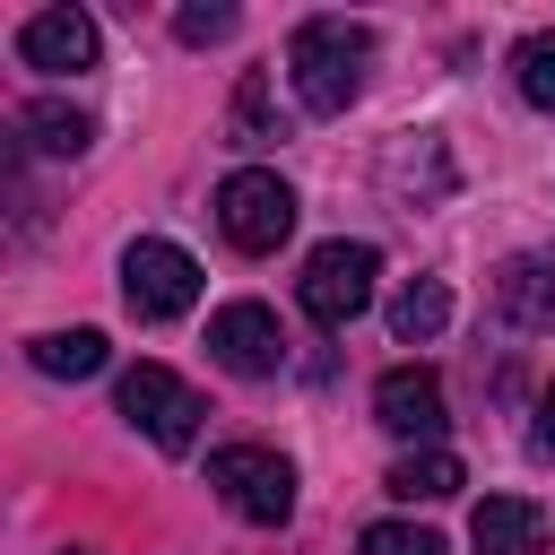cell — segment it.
<instances>
[{
    "mask_svg": "<svg viewBox=\"0 0 555 555\" xmlns=\"http://www.w3.org/2000/svg\"><path fill=\"white\" fill-rule=\"evenodd\" d=\"M364 69H373V35L347 26V17H304L295 43H286V78H295V104L304 113H347L364 95Z\"/></svg>",
    "mask_w": 555,
    "mask_h": 555,
    "instance_id": "cell-1",
    "label": "cell"
},
{
    "mask_svg": "<svg viewBox=\"0 0 555 555\" xmlns=\"http://www.w3.org/2000/svg\"><path fill=\"white\" fill-rule=\"evenodd\" d=\"M373 278H382V251L373 243H321L312 260H304V278H295V304L321 321V330H347L364 304H373Z\"/></svg>",
    "mask_w": 555,
    "mask_h": 555,
    "instance_id": "cell-2",
    "label": "cell"
},
{
    "mask_svg": "<svg viewBox=\"0 0 555 555\" xmlns=\"http://www.w3.org/2000/svg\"><path fill=\"white\" fill-rule=\"evenodd\" d=\"M208 486H217L243 520H260V529H278V520L295 512V468H286V451H269V442H225V451H208Z\"/></svg>",
    "mask_w": 555,
    "mask_h": 555,
    "instance_id": "cell-3",
    "label": "cell"
},
{
    "mask_svg": "<svg viewBox=\"0 0 555 555\" xmlns=\"http://www.w3.org/2000/svg\"><path fill=\"white\" fill-rule=\"evenodd\" d=\"M217 225H225L234 251H278V243L295 234V191H286L269 165H243V173L217 182Z\"/></svg>",
    "mask_w": 555,
    "mask_h": 555,
    "instance_id": "cell-4",
    "label": "cell"
},
{
    "mask_svg": "<svg viewBox=\"0 0 555 555\" xmlns=\"http://www.w3.org/2000/svg\"><path fill=\"white\" fill-rule=\"evenodd\" d=\"M121 304H130L139 321L191 312V304H199V260H191L182 243H165V234H139V243L121 251Z\"/></svg>",
    "mask_w": 555,
    "mask_h": 555,
    "instance_id": "cell-5",
    "label": "cell"
},
{
    "mask_svg": "<svg viewBox=\"0 0 555 555\" xmlns=\"http://www.w3.org/2000/svg\"><path fill=\"white\" fill-rule=\"evenodd\" d=\"M121 416L156 442V451H191L199 442V390L182 382V373H165V364H130L121 373Z\"/></svg>",
    "mask_w": 555,
    "mask_h": 555,
    "instance_id": "cell-6",
    "label": "cell"
},
{
    "mask_svg": "<svg viewBox=\"0 0 555 555\" xmlns=\"http://www.w3.org/2000/svg\"><path fill=\"white\" fill-rule=\"evenodd\" d=\"M208 356L225 364V373H243V382H269L278 364H286V330H278V312L269 304H217L208 312Z\"/></svg>",
    "mask_w": 555,
    "mask_h": 555,
    "instance_id": "cell-7",
    "label": "cell"
},
{
    "mask_svg": "<svg viewBox=\"0 0 555 555\" xmlns=\"http://www.w3.org/2000/svg\"><path fill=\"white\" fill-rule=\"evenodd\" d=\"M373 416H382L390 434L425 442V451H434V434L451 425V416H442V382H434L425 364H390V373L373 382Z\"/></svg>",
    "mask_w": 555,
    "mask_h": 555,
    "instance_id": "cell-8",
    "label": "cell"
},
{
    "mask_svg": "<svg viewBox=\"0 0 555 555\" xmlns=\"http://www.w3.org/2000/svg\"><path fill=\"white\" fill-rule=\"evenodd\" d=\"M17 52H26V69H52V78L95 69V17L87 9H35L17 26Z\"/></svg>",
    "mask_w": 555,
    "mask_h": 555,
    "instance_id": "cell-9",
    "label": "cell"
},
{
    "mask_svg": "<svg viewBox=\"0 0 555 555\" xmlns=\"http://www.w3.org/2000/svg\"><path fill=\"white\" fill-rule=\"evenodd\" d=\"M494 312L529 338H555V251H520L494 278Z\"/></svg>",
    "mask_w": 555,
    "mask_h": 555,
    "instance_id": "cell-10",
    "label": "cell"
},
{
    "mask_svg": "<svg viewBox=\"0 0 555 555\" xmlns=\"http://www.w3.org/2000/svg\"><path fill=\"white\" fill-rule=\"evenodd\" d=\"M468 546H477V555H538V546H546V512H538L529 494H486V503L468 512Z\"/></svg>",
    "mask_w": 555,
    "mask_h": 555,
    "instance_id": "cell-11",
    "label": "cell"
},
{
    "mask_svg": "<svg viewBox=\"0 0 555 555\" xmlns=\"http://www.w3.org/2000/svg\"><path fill=\"white\" fill-rule=\"evenodd\" d=\"M17 139H26V147H43V156H87V139H95V121H87L78 104H61V95H43V104H26V113H17Z\"/></svg>",
    "mask_w": 555,
    "mask_h": 555,
    "instance_id": "cell-12",
    "label": "cell"
},
{
    "mask_svg": "<svg viewBox=\"0 0 555 555\" xmlns=\"http://www.w3.org/2000/svg\"><path fill=\"white\" fill-rule=\"evenodd\" d=\"M442 321H451V286H442V278H408V286L390 295V338H399V347H425Z\"/></svg>",
    "mask_w": 555,
    "mask_h": 555,
    "instance_id": "cell-13",
    "label": "cell"
},
{
    "mask_svg": "<svg viewBox=\"0 0 555 555\" xmlns=\"http://www.w3.org/2000/svg\"><path fill=\"white\" fill-rule=\"evenodd\" d=\"M382 486H390L399 503H442V494H460L468 477H460V460H451V451H408Z\"/></svg>",
    "mask_w": 555,
    "mask_h": 555,
    "instance_id": "cell-14",
    "label": "cell"
},
{
    "mask_svg": "<svg viewBox=\"0 0 555 555\" xmlns=\"http://www.w3.org/2000/svg\"><path fill=\"white\" fill-rule=\"evenodd\" d=\"M390 182H399V191H425V199H442V191H451V156H442V139H434V130L399 139V147H390Z\"/></svg>",
    "mask_w": 555,
    "mask_h": 555,
    "instance_id": "cell-15",
    "label": "cell"
},
{
    "mask_svg": "<svg viewBox=\"0 0 555 555\" xmlns=\"http://www.w3.org/2000/svg\"><path fill=\"white\" fill-rule=\"evenodd\" d=\"M35 373H52V382L104 373V330H52V338H35Z\"/></svg>",
    "mask_w": 555,
    "mask_h": 555,
    "instance_id": "cell-16",
    "label": "cell"
},
{
    "mask_svg": "<svg viewBox=\"0 0 555 555\" xmlns=\"http://www.w3.org/2000/svg\"><path fill=\"white\" fill-rule=\"evenodd\" d=\"M512 78H520V95L538 113H555V26H538V35L512 43Z\"/></svg>",
    "mask_w": 555,
    "mask_h": 555,
    "instance_id": "cell-17",
    "label": "cell"
},
{
    "mask_svg": "<svg viewBox=\"0 0 555 555\" xmlns=\"http://www.w3.org/2000/svg\"><path fill=\"white\" fill-rule=\"evenodd\" d=\"M234 139L243 147H269L278 139V113H269V78L260 69H243V87H234Z\"/></svg>",
    "mask_w": 555,
    "mask_h": 555,
    "instance_id": "cell-18",
    "label": "cell"
},
{
    "mask_svg": "<svg viewBox=\"0 0 555 555\" xmlns=\"http://www.w3.org/2000/svg\"><path fill=\"white\" fill-rule=\"evenodd\" d=\"M356 555H442V538L416 529V520H373V529L356 538Z\"/></svg>",
    "mask_w": 555,
    "mask_h": 555,
    "instance_id": "cell-19",
    "label": "cell"
},
{
    "mask_svg": "<svg viewBox=\"0 0 555 555\" xmlns=\"http://www.w3.org/2000/svg\"><path fill=\"white\" fill-rule=\"evenodd\" d=\"M173 35H182V43H225V35H234V9H182Z\"/></svg>",
    "mask_w": 555,
    "mask_h": 555,
    "instance_id": "cell-20",
    "label": "cell"
},
{
    "mask_svg": "<svg viewBox=\"0 0 555 555\" xmlns=\"http://www.w3.org/2000/svg\"><path fill=\"white\" fill-rule=\"evenodd\" d=\"M529 442H538V451H546V460H555V382H546V390H538V425H529Z\"/></svg>",
    "mask_w": 555,
    "mask_h": 555,
    "instance_id": "cell-21",
    "label": "cell"
},
{
    "mask_svg": "<svg viewBox=\"0 0 555 555\" xmlns=\"http://www.w3.org/2000/svg\"><path fill=\"white\" fill-rule=\"evenodd\" d=\"M61 555H87V546H61Z\"/></svg>",
    "mask_w": 555,
    "mask_h": 555,
    "instance_id": "cell-22",
    "label": "cell"
}]
</instances>
